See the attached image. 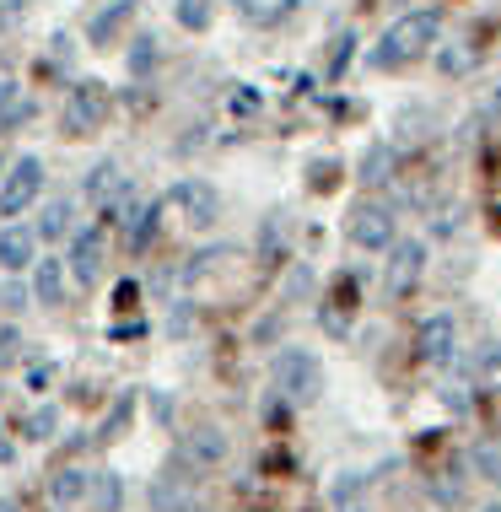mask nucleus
Returning a JSON list of instances; mask_svg holds the SVG:
<instances>
[{
  "label": "nucleus",
  "mask_w": 501,
  "mask_h": 512,
  "mask_svg": "<svg viewBox=\"0 0 501 512\" xmlns=\"http://www.w3.org/2000/svg\"><path fill=\"white\" fill-rule=\"evenodd\" d=\"M431 44H437V11H410V17H399L383 33V44L372 49V65H378V71H394V65L421 60Z\"/></svg>",
  "instance_id": "obj_1"
},
{
  "label": "nucleus",
  "mask_w": 501,
  "mask_h": 512,
  "mask_svg": "<svg viewBox=\"0 0 501 512\" xmlns=\"http://www.w3.org/2000/svg\"><path fill=\"white\" fill-rule=\"evenodd\" d=\"M275 389H281L291 405H313V399L324 394V362H318L313 351H302V345H291V351L275 356Z\"/></svg>",
  "instance_id": "obj_2"
},
{
  "label": "nucleus",
  "mask_w": 501,
  "mask_h": 512,
  "mask_svg": "<svg viewBox=\"0 0 501 512\" xmlns=\"http://www.w3.org/2000/svg\"><path fill=\"white\" fill-rule=\"evenodd\" d=\"M421 270H426V243H421V238L388 243V270H383L388 297H410L415 281H421Z\"/></svg>",
  "instance_id": "obj_3"
},
{
  "label": "nucleus",
  "mask_w": 501,
  "mask_h": 512,
  "mask_svg": "<svg viewBox=\"0 0 501 512\" xmlns=\"http://www.w3.org/2000/svg\"><path fill=\"white\" fill-rule=\"evenodd\" d=\"M38 189H44V162L38 157H17L6 173V184H0V216H22L27 205L38 200Z\"/></svg>",
  "instance_id": "obj_4"
},
{
  "label": "nucleus",
  "mask_w": 501,
  "mask_h": 512,
  "mask_svg": "<svg viewBox=\"0 0 501 512\" xmlns=\"http://www.w3.org/2000/svg\"><path fill=\"white\" fill-rule=\"evenodd\" d=\"M103 119H108V87L103 81H81L71 92V103H65V114H60L65 135H92Z\"/></svg>",
  "instance_id": "obj_5"
},
{
  "label": "nucleus",
  "mask_w": 501,
  "mask_h": 512,
  "mask_svg": "<svg viewBox=\"0 0 501 512\" xmlns=\"http://www.w3.org/2000/svg\"><path fill=\"white\" fill-rule=\"evenodd\" d=\"M345 232H351L356 248H388L394 243V211L378 200H361L351 211V221H345Z\"/></svg>",
  "instance_id": "obj_6"
},
{
  "label": "nucleus",
  "mask_w": 501,
  "mask_h": 512,
  "mask_svg": "<svg viewBox=\"0 0 501 512\" xmlns=\"http://www.w3.org/2000/svg\"><path fill=\"white\" fill-rule=\"evenodd\" d=\"M458 351V324L448 313H431L421 324V335H415V356H421L426 367H448Z\"/></svg>",
  "instance_id": "obj_7"
},
{
  "label": "nucleus",
  "mask_w": 501,
  "mask_h": 512,
  "mask_svg": "<svg viewBox=\"0 0 501 512\" xmlns=\"http://www.w3.org/2000/svg\"><path fill=\"white\" fill-rule=\"evenodd\" d=\"M167 205H173V211H184V221H189V227H200V232L216 221V189L205 184V178H184V184H173Z\"/></svg>",
  "instance_id": "obj_8"
},
{
  "label": "nucleus",
  "mask_w": 501,
  "mask_h": 512,
  "mask_svg": "<svg viewBox=\"0 0 501 512\" xmlns=\"http://www.w3.org/2000/svg\"><path fill=\"white\" fill-rule=\"evenodd\" d=\"M221 459H227V437H221L216 426H194L184 437V464L189 469H216Z\"/></svg>",
  "instance_id": "obj_9"
},
{
  "label": "nucleus",
  "mask_w": 501,
  "mask_h": 512,
  "mask_svg": "<svg viewBox=\"0 0 501 512\" xmlns=\"http://www.w3.org/2000/svg\"><path fill=\"white\" fill-rule=\"evenodd\" d=\"M97 270H103V227H87V232H76V243H71V275L81 286H92Z\"/></svg>",
  "instance_id": "obj_10"
},
{
  "label": "nucleus",
  "mask_w": 501,
  "mask_h": 512,
  "mask_svg": "<svg viewBox=\"0 0 501 512\" xmlns=\"http://www.w3.org/2000/svg\"><path fill=\"white\" fill-rule=\"evenodd\" d=\"M351 313H356V292H351V281L334 292L324 308H318V324H324V335H334V340H345L351 335Z\"/></svg>",
  "instance_id": "obj_11"
},
{
  "label": "nucleus",
  "mask_w": 501,
  "mask_h": 512,
  "mask_svg": "<svg viewBox=\"0 0 501 512\" xmlns=\"http://www.w3.org/2000/svg\"><path fill=\"white\" fill-rule=\"evenodd\" d=\"M33 248H38V238L27 227H6L0 232V270H27L33 265Z\"/></svg>",
  "instance_id": "obj_12"
},
{
  "label": "nucleus",
  "mask_w": 501,
  "mask_h": 512,
  "mask_svg": "<svg viewBox=\"0 0 501 512\" xmlns=\"http://www.w3.org/2000/svg\"><path fill=\"white\" fill-rule=\"evenodd\" d=\"M87 469H76V464H65L60 475L49 480V502L54 507H76V502H87Z\"/></svg>",
  "instance_id": "obj_13"
},
{
  "label": "nucleus",
  "mask_w": 501,
  "mask_h": 512,
  "mask_svg": "<svg viewBox=\"0 0 501 512\" xmlns=\"http://www.w3.org/2000/svg\"><path fill=\"white\" fill-rule=\"evenodd\" d=\"M124 184H130V178H124L114 162H97V168L87 173V200H92V205H108Z\"/></svg>",
  "instance_id": "obj_14"
},
{
  "label": "nucleus",
  "mask_w": 501,
  "mask_h": 512,
  "mask_svg": "<svg viewBox=\"0 0 501 512\" xmlns=\"http://www.w3.org/2000/svg\"><path fill=\"white\" fill-rule=\"evenodd\" d=\"M33 297L44 302V308H54V302L65 297V265H60V259H44V265H38V275H33Z\"/></svg>",
  "instance_id": "obj_15"
},
{
  "label": "nucleus",
  "mask_w": 501,
  "mask_h": 512,
  "mask_svg": "<svg viewBox=\"0 0 501 512\" xmlns=\"http://www.w3.org/2000/svg\"><path fill=\"white\" fill-rule=\"evenodd\" d=\"M130 6H135V0H114V6H103V11H97V17L87 22V44H108V38L119 33V22L130 17Z\"/></svg>",
  "instance_id": "obj_16"
},
{
  "label": "nucleus",
  "mask_w": 501,
  "mask_h": 512,
  "mask_svg": "<svg viewBox=\"0 0 501 512\" xmlns=\"http://www.w3.org/2000/svg\"><path fill=\"white\" fill-rule=\"evenodd\" d=\"M65 232H71V200H49L44 216H38V232H33V238L54 243V238H65Z\"/></svg>",
  "instance_id": "obj_17"
},
{
  "label": "nucleus",
  "mask_w": 501,
  "mask_h": 512,
  "mask_svg": "<svg viewBox=\"0 0 501 512\" xmlns=\"http://www.w3.org/2000/svg\"><path fill=\"white\" fill-rule=\"evenodd\" d=\"M475 383L491 389V394H501V345H485V351L475 356Z\"/></svg>",
  "instance_id": "obj_18"
},
{
  "label": "nucleus",
  "mask_w": 501,
  "mask_h": 512,
  "mask_svg": "<svg viewBox=\"0 0 501 512\" xmlns=\"http://www.w3.org/2000/svg\"><path fill=\"white\" fill-rule=\"evenodd\" d=\"M178 27H189V33H200V27H211V17H216V0H178Z\"/></svg>",
  "instance_id": "obj_19"
},
{
  "label": "nucleus",
  "mask_w": 501,
  "mask_h": 512,
  "mask_svg": "<svg viewBox=\"0 0 501 512\" xmlns=\"http://www.w3.org/2000/svg\"><path fill=\"white\" fill-rule=\"evenodd\" d=\"M87 491H92V507L97 512H114L119 507V475H108V469H97V475L87 480Z\"/></svg>",
  "instance_id": "obj_20"
},
{
  "label": "nucleus",
  "mask_w": 501,
  "mask_h": 512,
  "mask_svg": "<svg viewBox=\"0 0 501 512\" xmlns=\"http://www.w3.org/2000/svg\"><path fill=\"white\" fill-rule=\"evenodd\" d=\"M475 60H480V54H475V44H448V49L437 54L442 76H464V71H475Z\"/></svg>",
  "instance_id": "obj_21"
},
{
  "label": "nucleus",
  "mask_w": 501,
  "mask_h": 512,
  "mask_svg": "<svg viewBox=\"0 0 501 512\" xmlns=\"http://www.w3.org/2000/svg\"><path fill=\"white\" fill-rule=\"evenodd\" d=\"M157 216H162V205H146V211H135V221H130V254H141V248L157 238Z\"/></svg>",
  "instance_id": "obj_22"
},
{
  "label": "nucleus",
  "mask_w": 501,
  "mask_h": 512,
  "mask_svg": "<svg viewBox=\"0 0 501 512\" xmlns=\"http://www.w3.org/2000/svg\"><path fill=\"white\" fill-rule=\"evenodd\" d=\"M17 119H27L22 87H17V81H0V130H6V124H17Z\"/></svg>",
  "instance_id": "obj_23"
},
{
  "label": "nucleus",
  "mask_w": 501,
  "mask_h": 512,
  "mask_svg": "<svg viewBox=\"0 0 501 512\" xmlns=\"http://www.w3.org/2000/svg\"><path fill=\"white\" fill-rule=\"evenodd\" d=\"M388 168H394V151H388L383 141L367 151V157H361V178H367V184H383L388 178Z\"/></svg>",
  "instance_id": "obj_24"
},
{
  "label": "nucleus",
  "mask_w": 501,
  "mask_h": 512,
  "mask_svg": "<svg viewBox=\"0 0 501 512\" xmlns=\"http://www.w3.org/2000/svg\"><path fill=\"white\" fill-rule=\"evenodd\" d=\"M130 410H135V399H130V394H119V399H114V410H108V421H103V432H97V437H103V442H114V437L124 432V421H130Z\"/></svg>",
  "instance_id": "obj_25"
},
{
  "label": "nucleus",
  "mask_w": 501,
  "mask_h": 512,
  "mask_svg": "<svg viewBox=\"0 0 501 512\" xmlns=\"http://www.w3.org/2000/svg\"><path fill=\"white\" fill-rule=\"evenodd\" d=\"M54 426H60V415H54V410H33V415H27V437H33V442H49Z\"/></svg>",
  "instance_id": "obj_26"
},
{
  "label": "nucleus",
  "mask_w": 501,
  "mask_h": 512,
  "mask_svg": "<svg viewBox=\"0 0 501 512\" xmlns=\"http://www.w3.org/2000/svg\"><path fill=\"white\" fill-rule=\"evenodd\" d=\"M281 238H286V221H281V216H270V221H264V243H259V259H275V254H281Z\"/></svg>",
  "instance_id": "obj_27"
},
{
  "label": "nucleus",
  "mask_w": 501,
  "mask_h": 512,
  "mask_svg": "<svg viewBox=\"0 0 501 512\" xmlns=\"http://www.w3.org/2000/svg\"><path fill=\"white\" fill-rule=\"evenodd\" d=\"M329 502H334V507L361 502V475H340V480H334V486H329Z\"/></svg>",
  "instance_id": "obj_28"
},
{
  "label": "nucleus",
  "mask_w": 501,
  "mask_h": 512,
  "mask_svg": "<svg viewBox=\"0 0 501 512\" xmlns=\"http://www.w3.org/2000/svg\"><path fill=\"white\" fill-rule=\"evenodd\" d=\"M27 383H33V389H49V383H54V362H38L33 372H27Z\"/></svg>",
  "instance_id": "obj_29"
},
{
  "label": "nucleus",
  "mask_w": 501,
  "mask_h": 512,
  "mask_svg": "<svg viewBox=\"0 0 501 512\" xmlns=\"http://www.w3.org/2000/svg\"><path fill=\"white\" fill-rule=\"evenodd\" d=\"M0 308H11V313L27 308V292H22V286H6V292H0Z\"/></svg>",
  "instance_id": "obj_30"
},
{
  "label": "nucleus",
  "mask_w": 501,
  "mask_h": 512,
  "mask_svg": "<svg viewBox=\"0 0 501 512\" xmlns=\"http://www.w3.org/2000/svg\"><path fill=\"white\" fill-rule=\"evenodd\" d=\"M351 44H356V38H351V33H345V38H340V49H334V76H340V71H345V65H351Z\"/></svg>",
  "instance_id": "obj_31"
},
{
  "label": "nucleus",
  "mask_w": 501,
  "mask_h": 512,
  "mask_svg": "<svg viewBox=\"0 0 501 512\" xmlns=\"http://www.w3.org/2000/svg\"><path fill=\"white\" fill-rule=\"evenodd\" d=\"M11 351H17V329H0V362H6Z\"/></svg>",
  "instance_id": "obj_32"
},
{
  "label": "nucleus",
  "mask_w": 501,
  "mask_h": 512,
  "mask_svg": "<svg viewBox=\"0 0 501 512\" xmlns=\"http://www.w3.org/2000/svg\"><path fill=\"white\" fill-rule=\"evenodd\" d=\"M334 512H367V507H361V502H345V507H334Z\"/></svg>",
  "instance_id": "obj_33"
},
{
  "label": "nucleus",
  "mask_w": 501,
  "mask_h": 512,
  "mask_svg": "<svg viewBox=\"0 0 501 512\" xmlns=\"http://www.w3.org/2000/svg\"><path fill=\"white\" fill-rule=\"evenodd\" d=\"M491 480H496V491H501V459L491 464Z\"/></svg>",
  "instance_id": "obj_34"
},
{
  "label": "nucleus",
  "mask_w": 501,
  "mask_h": 512,
  "mask_svg": "<svg viewBox=\"0 0 501 512\" xmlns=\"http://www.w3.org/2000/svg\"><path fill=\"white\" fill-rule=\"evenodd\" d=\"M0 512H22V507L17 502H0Z\"/></svg>",
  "instance_id": "obj_35"
},
{
  "label": "nucleus",
  "mask_w": 501,
  "mask_h": 512,
  "mask_svg": "<svg viewBox=\"0 0 501 512\" xmlns=\"http://www.w3.org/2000/svg\"><path fill=\"white\" fill-rule=\"evenodd\" d=\"M6 453H11V448H6V432H0V459H6Z\"/></svg>",
  "instance_id": "obj_36"
},
{
  "label": "nucleus",
  "mask_w": 501,
  "mask_h": 512,
  "mask_svg": "<svg viewBox=\"0 0 501 512\" xmlns=\"http://www.w3.org/2000/svg\"><path fill=\"white\" fill-rule=\"evenodd\" d=\"M485 512H501V502H491V507H485Z\"/></svg>",
  "instance_id": "obj_37"
}]
</instances>
